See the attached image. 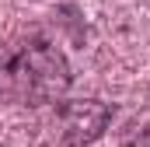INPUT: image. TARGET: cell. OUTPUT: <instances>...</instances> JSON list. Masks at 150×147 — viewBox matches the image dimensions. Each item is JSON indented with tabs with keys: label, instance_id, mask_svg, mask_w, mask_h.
<instances>
[{
	"label": "cell",
	"instance_id": "obj_1",
	"mask_svg": "<svg viewBox=\"0 0 150 147\" xmlns=\"http://www.w3.org/2000/svg\"><path fill=\"white\" fill-rule=\"evenodd\" d=\"M70 60L45 35H18L0 42V98L18 105H52L70 91Z\"/></svg>",
	"mask_w": 150,
	"mask_h": 147
},
{
	"label": "cell",
	"instance_id": "obj_2",
	"mask_svg": "<svg viewBox=\"0 0 150 147\" xmlns=\"http://www.w3.org/2000/svg\"><path fill=\"white\" fill-rule=\"evenodd\" d=\"M112 123V105L98 98L80 102H59L45 123L42 147H87L94 144Z\"/></svg>",
	"mask_w": 150,
	"mask_h": 147
}]
</instances>
